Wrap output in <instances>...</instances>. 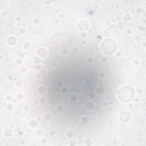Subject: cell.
<instances>
[{
	"mask_svg": "<svg viewBox=\"0 0 146 146\" xmlns=\"http://www.w3.org/2000/svg\"><path fill=\"white\" fill-rule=\"evenodd\" d=\"M119 119L122 122H127L130 119V115L128 112L124 111L121 112L119 115Z\"/></svg>",
	"mask_w": 146,
	"mask_h": 146,
	"instance_id": "cell-3",
	"label": "cell"
},
{
	"mask_svg": "<svg viewBox=\"0 0 146 146\" xmlns=\"http://www.w3.org/2000/svg\"><path fill=\"white\" fill-rule=\"evenodd\" d=\"M117 95L120 101L127 103L133 99L134 92L131 87L128 86H123L118 90Z\"/></svg>",
	"mask_w": 146,
	"mask_h": 146,
	"instance_id": "cell-1",
	"label": "cell"
},
{
	"mask_svg": "<svg viewBox=\"0 0 146 146\" xmlns=\"http://www.w3.org/2000/svg\"><path fill=\"white\" fill-rule=\"evenodd\" d=\"M39 50L40 51H41L40 52H38V54H39V56L43 57V56H44L45 55H46V50H45L44 49H43V48H40Z\"/></svg>",
	"mask_w": 146,
	"mask_h": 146,
	"instance_id": "cell-4",
	"label": "cell"
},
{
	"mask_svg": "<svg viewBox=\"0 0 146 146\" xmlns=\"http://www.w3.org/2000/svg\"><path fill=\"white\" fill-rule=\"evenodd\" d=\"M101 46L102 50L107 55L112 54L116 50V44L115 42L111 39L104 40Z\"/></svg>",
	"mask_w": 146,
	"mask_h": 146,
	"instance_id": "cell-2",
	"label": "cell"
}]
</instances>
